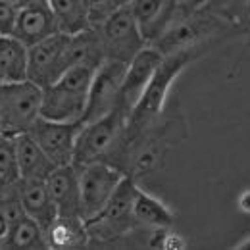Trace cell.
<instances>
[{
  "label": "cell",
  "instance_id": "cell-20",
  "mask_svg": "<svg viewBox=\"0 0 250 250\" xmlns=\"http://www.w3.org/2000/svg\"><path fill=\"white\" fill-rule=\"evenodd\" d=\"M133 216L139 225L143 227H152V229H169L175 221L173 212L162 204L152 194L145 192L143 188L137 187L135 200H133Z\"/></svg>",
  "mask_w": 250,
  "mask_h": 250
},
{
  "label": "cell",
  "instance_id": "cell-9",
  "mask_svg": "<svg viewBox=\"0 0 250 250\" xmlns=\"http://www.w3.org/2000/svg\"><path fill=\"white\" fill-rule=\"evenodd\" d=\"M83 122H54L46 118H39L31 127L33 139L44 150V154L52 160L56 167L73 164L75 143Z\"/></svg>",
  "mask_w": 250,
  "mask_h": 250
},
{
  "label": "cell",
  "instance_id": "cell-17",
  "mask_svg": "<svg viewBox=\"0 0 250 250\" xmlns=\"http://www.w3.org/2000/svg\"><path fill=\"white\" fill-rule=\"evenodd\" d=\"M29 79V46L14 35H0V83Z\"/></svg>",
  "mask_w": 250,
  "mask_h": 250
},
{
  "label": "cell",
  "instance_id": "cell-31",
  "mask_svg": "<svg viewBox=\"0 0 250 250\" xmlns=\"http://www.w3.org/2000/svg\"><path fill=\"white\" fill-rule=\"evenodd\" d=\"M112 2H114L118 8H122V6H125V4H129V0H112Z\"/></svg>",
  "mask_w": 250,
  "mask_h": 250
},
{
  "label": "cell",
  "instance_id": "cell-10",
  "mask_svg": "<svg viewBox=\"0 0 250 250\" xmlns=\"http://www.w3.org/2000/svg\"><path fill=\"white\" fill-rule=\"evenodd\" d=\"M223 20L208 14V18H190L188 12H181L173 23L160 35V39L152 42L164 56L188 50L192 44L204 41L214 31H218Z\"/></svg>",
  "mask_w": 250,
  "mask_h": 250
},
{
  "label": "cell",
  "instance_id": "cell-18",
  "mask_svg": "<svg viewBox=\"0 0 250 250\" xmlns=\"http://www.w3.org/2000/svg\"><path fill=\"white\" fill-rule=\"evenodd\" d=\"M16 150L21 179H46L56 169L52 160L44 154L31 133H21L16 137Z\"/></svg>",
  "mask_w": 250,
  "mask_h": 250
},
{
  "label": "cell",
  "instance_id": "cell-4",
  "mask_svg": "<svg viewBox=\"0 0 250 250\" xmlns=\"http://www.w3.org/2000/svg\"><path fill=\"white\" fill-rule=\"evenodd\" d=\"M188 60H190V48L175 52V54H169V56L164 58V62L160 63V67L156 69L154 77L150 79L146 91L141 96V100L131 110L127 133H141V131H145L160 116L173 79L187 65Z\"/></svg>",
  "mask_w": 250,
  "mask_h": 250
},
{
  "label": "cell",
  "instance_id": "cell-21",
  "mask_svg": "<svg viewBox=\"0 0 250 250\" xmlns=\"http://www.w3.org/2000/svg\"><path fill=\"white\" fill-rule=\"evenodd\" d=\"M2 249L8 250H41L48 249L46 231L29 216L10 223V231L2 243Z\"/></svg>",
  "mask_w": 250,
  "mask_h": 250
},
{
  "label": "cell",
  "instance_id": "cell-1",
  "mask_svg": "<svg viewBox=\"0 0 250 250\" xmlns=\"http://www.w3.org/2000/svg\"><path fill=\"white\" fill-rule=\"evenodd\" d=\"M98 65L79 63L42 89L41 116L54 122H83L87 96Z\"/></svg>",
  "mask_w": 250,
  "mask_h": 250
},
{
  "label": "cell",
  "instance_id": "cell-24",
  "mask_svg": "<svg viewBox=\"0 0 250 250\" xmlns=\"http://www.w3.org/2000/svg\"><path fill=\"white\" fill-rule=\"evenodd\" d=\"M249 0H208L200 10L206 14H212L219 20H237L245 14Z\"/></svg>",
  "mask_w": 250,
  "mask_h": 250
},
{
  "label": "cell",
  "instance_id": "cell-7",
  "mask_svg": "<svg viewBox=\"0 0 250 250\" xmlns=\"http://www.w3.org/2000/svg\"><path fill=\"white\" fill-rule=\"evenodd\" d=\"M137 187L139 185L129 175H125L120 187L116 188V192L104 206V210L91 221H85L91 241L93 239L112 241L127 231H131L133 227H139L137 219L133 216V200H135Z\"/></svg>",
  "mask_w": 250,
  "mask_h": 250
},
{
  "label": "cell",
  "instance_id": "cell-27",
  "mask_svg": "<svg viewBox=\"0 0 250 250\" xmlns=\"http://www.w3.org/2000/svg\"><path fill=\"white\" fill-rule=\"evenodd\" d=\"M208 0H179V8L185 12H192V10H200Z\"/></svg>",
  "mask_w": 250,
  "mask_h": 250
},
{
  "label": "cell",
  "instance_id": "cell-2",
  "mask_svg": "<svg viewBox=\"0 0 250 250\" xmlns=\"http://www.w3.org/2000/svg\"><path fill=\"white\" fill-rule=\"evenodd\" d=\"M129 112L124 108H116L108 116L83 124L77 143H75V158L73 166H85L91 162H110L127 137ZM112 164V162H110Z\"/></svg>",
  "mask_w": 250,
  "mask_h": 250
},
{
  "label": "cell",
  "instance_id": "cell-32",
  "mask_svg": "<svg viewBox=\"0 0 250 250\" xmlns=\"http://www.w3.org/2000/svg\"><path fill=\"white\" fill-rule=\"evenodd\" d=\"M245 14H247V16H249V18H250V0H249V2H247V8H245Z\"/></svg>",
  "mask_w": 250,
  "mask_h": 250
},
{
  "label": "cell",
  "instance_id": "cell-15",
  "mask_svg": "<svg viewBox=\"0 0 250 250\" xmlns=\"http://www.w3.org/2000/svg\"><path fill=\"white\" fill-rule=\"evenodd\" d=\"M18 192L25 214L46 231L52 221L58 218V210L46 187V179H20Z\"/></svg>",
  "mask_w": 250,
  "mask_h": 250
},
{
  "label": "cell",
  "instance_id": "cell-14",
  "mask_svg": "<svg viewBox=\"0 0 250 250\" xmlns=\"http://www.w3.org/2000/svg\"><path fill=\"white\" fill-rule=\"evenodd\" d=\"M46 187L56 204L58 216H81L79 169L77 166H60L46 177Z\"/></svg>",
  "mask_w": 250,
  "mask_h": 250
},
{
  "label": "cell",
  "instance_id": "cell-29",
  "mask_svg": "<svg viewBox=\"0 0 250 250\" xmlns=\"http://www.w3.org/2000/svg\"><path fill=\"white\" fill-rule=\"evenodd\" d=\"M239 208H241L245 214H250V190H245V192L239 196Z\"/></svg>",
  "mask_w": 250,
  "mask_h": 250
},
{
  "label": "cell",
  "instance_id": "cell-5",
  "mask_svg": "<svg viewBox=\"0 0 250 250\" xmlns=\"http://www.w3.org/2000/svg\"><path fill=\"white\" fill-rule=\"evenodd\" d=\"M104 50V58L129 63L145 46L146 41L139 29L129 4L118 8L110 18L94 27Z\"/></svg>",
  "mask_w": 250,
  "mask_h": 250
},
{
  "label": "cell",
  "instance_id": "cell-3",
  "mask_svg": "<svg viewBox=\"0 0 250 250\" xmlns=\"http://www.w3.org/2000/svg\"><path fill=\"white\" fill-rule=\"evenodd\" d=\"M42 87L31 79L18 83H0V133H29L41 118Z\"/></svg>",
  "mask_w": 250,
  "mask_h": 250
},
{
  "label": "cell",
  "instance_id": "cell-26",
  "mask_svg": "<svg viewBox=\"0 0 250 250\" xmlns=\"http://www.w3.org/2000/svg\"><path fill=\"white\" fill-rule=\"evenodd\" d=\"M20 8L0 0V35H12L18 21Z\"/></svg>",
  "mask_w": 250,
  "mask_h": 250
},
{
  "label": "cell",
  "instance_id": "cell-23",
  "mask_svg": "<svg viewBox=\"0 0 250 250\" xmlns=\"http://www.w3.org/2000/svg\"><path fill=\"white\" fill-rule=\"evenodd\" d=\"M21 171L18 164L16 137L0 133V194L12 190L20 183Z\"/></svg>",
  "mask_w": 250,
  "mask_h": 250
},
{
  "label": "cell",
  "instance_id": "cell-11",
  "mask_svg": "<svg viewBox=\"0 0 250 250\" xmlns=\"http://www.w3.org/2000/svg\"><path fill=\"white\" fill-rule=\"evenodd\" d=\"M164 58L166 56L158 50L156 46L146 44L131 62L127 63V71H125L124 85H122L120 108L129 112V116H131V110L141 100L143 93L146 91L150 79L154 77V73L160 67V63L164 62Z\"/></svg>",
  "mask_w": 250,
  "mask_h": 250
},
{
  "label": "cell",
  "instance_id": "cell-6",
  "mask_svg": "<svg viewBox=\"0 0 250 250\" xmlns=\"http://www.w3.org/2000/svg\"><path fill=\"white\" fill-rule=\"evenodd\" d=\"M79 194H81V218L91 221L96 218L120 183L124 181L125 173L110 162H91L79 166Z\"/></svg>",
  "mask_w": 250,
  "mask_h": 250
},
{
  "label": "cell",
  "instance_id": "cell-19",
  "mask_svg": "<svg viewBox=\"0 0 250 250\" xmlns=\"http://www.w3.org/2000/svg\"><path fill=\"white\" fill-rule=\"evenodd\" d=\"M89 241V229L81 216H58L46 229L48 249H79Z\"/></svg>",
  "mask_w": 250,
  "mask_h": 250
},
{
  "label": "cell",
  "instance_id": "cell-8",
  "mask_svg": "<svg viewBox=\"0 0 250 250\" xmlns=\"http://www.w3.org/2000/svg\"><path fill=\"white\" fill-rule=\"evenodd\" d=\"M125 71H127V63L112 60V58H106L96 67L89 96H87L83 124L100 120L110 112H114L116 108H120Z\"/></svg>",
  "mask_w": 250,
  "mask_h": 250
},
{
  "label": "cell",
  "instance_id": "cell-22",
  "mask_svg": "<svg viewBox=\"0 0 250 250\" xmlns=\"http://www.w3.org/2000/svg\"><path fill=\"white\" fill-rule=\"evenodd\" d=\"M48 4L60 33L77 35L93 27L89 21L85 0H48Z\"/></svg>",
  "mask_w": 250,
  "mask_h": 250
},
{
  "label": "cell",
  "instance_id": "cell-25",
  "mask_svg": "<svg viewBox=\"0 0 250 250\" xmlns=\"http://www.w3.org/2000/svg\"><path fill=\"white\" fill-rule=\"evenodd\" d=\"M85 8H87L89 21L93 27L100 25L106 18H110L118 10V6L112 0H85Z\"/></svg>",
  "mask_w": 250,
  "mask_h": 250
},
{
  "label": "cell",
  "instance_id": "cell-13",
  "mask_svg": "<svg viewBox=\"0 0 250 250\" xmlns=\"http://www.w3.org/2000/svg\"><path fill=\"white\" fill-rule=\"evenodd\" d=\"M129 8L146 44L158 41L173 20L185 12L179 8V0H129Z\"/></svg>",
  "mask_w": 250,
  "mask_h": 250
},
{
  "label": "cell",
  "instance_id": "cell-30",
  "mask_svg": "<svg viewBox=\"0 0 250 250\" xmlns=\"http://www.w3.org/2000/svg\"><path fill=\"white\" fill-rule=\"evenodd\" d=\"M41 4H48V0H21V8H25V6H41Z\"/></svg>",
  "mask_w": 250,
  "mask_h": 250
},
{
  "label": "cell",
  "instance_id": "cell-16",
  "mask_svg": "<svg viewBox=\"0 0 250 250\" xmlns=\"http://www.w3.org/2000/svg\"><path fill=\"white\" fill-rule=\"evenodd\" d=\"M54 33L60 31H58L54 14L50 10V4L20 8L18 21H16V27H14L12 35L18 37L21 42H25L27 46H33Z\"/></svg>",
  "mask_w": 250,
  "mask_h": 250
},
{
  "label": "cell",
  "instance_id": "cell-12",
  "mask_svg": "<svg viewBox=\"0 0 250 250\" xmlns=\"http://www.w3.org/2000/svg\"><path fill=\"white\" fill-rule=\"evenodd\" d=\"M69 35L54 33L44 41L29 46V79L42 89L63 73V50Z\"/></svg>",
  "mask_w": 250,
  "mask_h": 250
},
{
  "label": "cell",
  "instance_id": "cell-28",
  "mask_svg": "<svg viewBox=\"0 0 250 250\" xmlns=\"http://www.w3.org/2000/svg\"><path fill=\"white\" fill-rule=\"evenodd\" d=\"M8 231H10V219L4 214V210L0 208V249H2V243L8 235Z\"/></svg>",
  "mask_w": 250,
  "mask_h": 250
}]
</instances>
